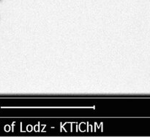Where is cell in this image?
I'll use <instances>...</instances> for the list:
<instances>
[{
  "label": "cell",
  "instance_id": "6da1fadb",
  "mask_svg": "<svg viewBox=\"0 0 150 137\" xmlns=\"http://www.w3.org/2000/svg\"><path fill=\"white\" fill-rule=\"evenodd\" d=\"M2 1V0H0V1Z\"/></svg>",
  "mask_w": 150,
  "mask_h": 137
}]
</instances>
